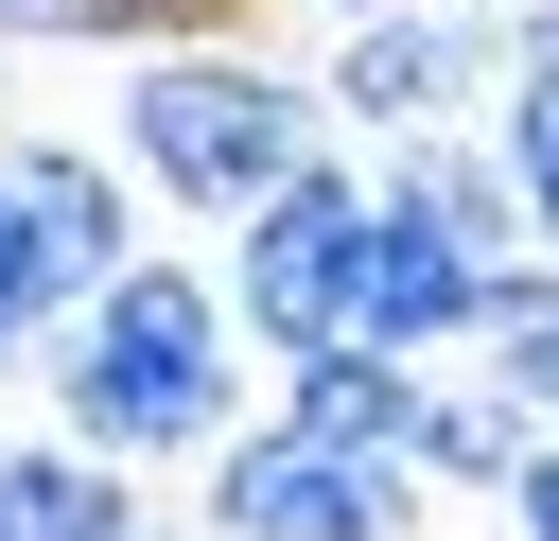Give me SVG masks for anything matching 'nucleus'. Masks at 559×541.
<instances>
[{
	"mask_svg": "<svg viewBox=\"0 0 559 541\" xmlns=\"http://www.w3.org/2000/svg\"><path fill=\"white\" fill-rule=\"evenodd\" d=\"M52 419H70L87 454H122V471L210 454V436L245 419V314H227V279L122 262L87 314H52Z\"/></svg>",
	"mask_w": 559,
	"mask_h": 541,
	"instance_id": "f257e3e1",
	"label": "nucleus"
},
{
	"mask_svg": "<svg viewBox=\"0 0 559 541\" xmlns=\"http://www.w3.org/2000/svg\"><path fill=\"white\" fill-rule=\"evenodd\" d=\"M314 122H332V105H314L280 52H245V35H140L105 157H122L157 209H210V227H227V209H262L297 157H332Z\"/></svg>",
	"mask_w": 559,
	"mask_h": 541,
	"instance_id": "f03ea898",
	"label": "nucleus"
},
{
	"mask_svg": "<svg viewBox=\"0 0 559 541\" xmlns=\"http://www.w3.org/2000/svg\"><path fill=\"white\" fill-rule=\"evenodd\" d=\"M402 524H419V471H384V454H332L297 419L210 436V541H402Z\"/></svg>",
	"mask_w": 559,
	"mask_h": 541,
	"instance_id": "7ed1b4c3",
	"label": "nucleus"
},
{
	"mask_svg": "<svg viewBox=\"0 0 559 541\" xmlns=\"http://www.w3.org/2000/svg\"><path fill=\"white\" fill-rule=\"evenodd\" d=\"M349 244H367V175H349V157H297L262 209H227V314H245L262 349L349 332Z\"/></svg>",
	"mask_w": 559,
	"mask_h": 541,
	"instance_id": "20e7f679",
	"label": "nucleus"
},
{
	"mask_svg": "<svg viewBox=\"0 0 559 541\" xmlns=\"http://www.w3.org/2000/svg\"><path fill=\"white\" fill-rule=\"evenodd\" d=\"M472 297H489V244L384 157L367 175V244H349V332L402 349V366H437V349H472Z\"/></svg>",
	"mask_w": 559,
	"mask_h": 541,
	"instance_id": "39448f33",
	"label": "nucleus"
},
{
	"mask_svg": "<svg viewBox=\"0 0 559 541\" xmlns=\"http://www.w3.org/2000/svg\"><path fill=\"white\" fill-rule=\"evenodd\" d=\"M0 192H17V244L52 279V314H87L122 262H140V175L105 140H0Z\"/></svg>",
	"mask_w": 559,
	"mask_h": 541,
	"instance_id": "423d86ee",
	"label": "nucleus"
},
{
	"mask_svg": "<svg viewBox=\"0 0 559 541\" xmlns=\"http://www.w3.org/2000/svg\"><path fill=\"white\" fill-rule=\"evenodd\" d=\"M472 87H489V17H472V0H367L314 105H349V122H384V140H419V122H454Z\"/></svg>",
	"mask_w": 559,
	"mask_h": 541,
	"instance_id": "0eeeda50",
	"label": "nucleus"
},
{
	"mask_svg": "<svg viewBox=\"0 0 559 541\" xmlns=\"http://www.w3.org/2000/svg\"><path fill=\"white\" fill-rule=\"evenodd\" d=\"M280 419L332 436V454H384V471H402V436H419V366L367 349V332H314V349H280Z\"/></svg>",
	"mask_w": 559,
	"mask_h": 541,
	"instance_id": "6e6552de",
	"label": "nucleus"
},
{
	"mask_svg": "<svg viewBox=\"0 0 559 541\" xmlns=\"http://www.w3.org/2000/svg\"><path fill=\"white\" fill-rule=\"evenodd\" d=\"M0 541H140L122 454H87V436H0Z\"/></svg>",
	"mask_w": 559,
	"mask_h": 541,
	"instance_id": "1a4fd4ad",
	"label": "nucleus"
},
{
	"mask_svg": "<svg viewBox=\"0 0 559 541\" xmlns=\"http://www.w3.org/2000/svg\"><path fill=\"white\" fill-rule=\"evenodd\" d=\"M472 349H489V384H507L524 419H559V262H542V244H507V262H489Z\"/></svg>",
	"mask_w": 559,
	"mask_h": 541,
	"instance_id": "9d476101",
	"label": "nucleus"
},
{
	"mask_svg": "<svg viewBox=\"0 0 559 541\" xmlns=\"http://www.w3.org/2000/svg\"><path fill=\"white\" fill-rule=\"evenodd\" d=\"M524 436H542V419H524L507 384H437V366H419V436H402V471H437V489H507Z\"/></svg>",
	"mask_w": 559,
	"mask_h": 541,
	"instance_id": "9b49d317",
	"label": "nucleus"
},
{
	"mask_svg": "<svg viewBox=\"0 0 559 541\" xmlns=\"http://www.w3.org/2000/svg\"><path fill=\"white\" fill-rule=\"evenodd\" d=\"M245 0H0V52H140V35H227Z\"/></svg>",
	"mask_w": 559,
	"mask_h": 541,
	"instance_id": "f8f14e48",
	"label": "nucleus"
},
{
	"mask_svg": "<svg viewBox=\"0 0 559 541\" xmlns=\"http://www.w3.org/2000/svg\"><path fill=\"white\" fill-rule=\"evenodd\" d=\"M489 157H507V192H524V244L559 262V52H524V70H507V122H489Z\"/></svg>",
	"mask_w": 559,
	"mask_h": 541,
	"instance_id": "ddd939ff",
	"label": "nucleus"
},
{
	"mask_svg": "<svg viewBox=\"0 0 559 541\" xmlns=\"http://www.w3.org/2000/svg\"><path fill=\"white\" fill-rule=\"evenodd\" d=\"M17 349H52V279H35V244H17V192H0V366Z\"/></svg>",
	"mask_w": 559,
	"mask_h": 541,
	"instance_id": "4468645a",
	"label": "nucleus"
},
{
	"mask_svg": "<svg viewBox=\"0 0 559 541\" xmlns=\"http://www.w3.org/2000/svg\"><path fill=\"white\" fill-rule=\"evenodd\" d=\"M489 17V70H524V52H559V0H472Z\"/></svg>",
	"mask_w": 559,
	"mask_h": 541,
	"instance_id": "2eb2a0df",
	"label": "nucleus"
},
{
	"mask_svg": "<svg viewBox=\"0 0 559 541\" xmlns=\"http://www.w3.org/2000/svg\"><path fill=\"white\" fill-rule=\"evenodd\" d=\"M507 506H524V541H559V419L524 436V471H507Z\"/></svg>",
	"mask_w": 559,
	"mask_h": 541,
	"instance_id": "dca6fc26",
	"label": "nucleus"
},
{
	"mask_svg": "<svg viewBox=\"0 0 559 541\" xmlns=\"http://www.w3.org/2000/svg\"><path fill=\"white\" fill-rule=\"evenodd\" d=\"M332 17H367V0H332Z\"/></svg>",
	"mask_w": 559,
	"mask_h": 541,
	"instance_id": "f3484780",
	"label": "nucleus"
}]
</instances>
